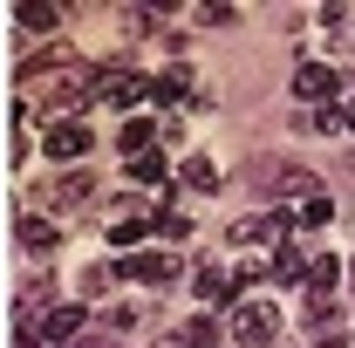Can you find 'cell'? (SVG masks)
Instances as JSON below:
<instances>
[{"label": "cell", "instance_id": "1", "mask_svg": "<svg viewBox=\"0 0 355 348\" xmlns=\"http://www.w3.org/2000/svg\"><path fill=\"white\" fill-rule=\"evenodd\" d=\"M287 225H294V212H253V218H232V246H287Z\"/></svg>", "mask_w": 355, "mask_h": 348}, {"label": "cell", "instance_id": "2", "mask_svg": "<svg viewBox=\"0 0 355 348\" xmlns=\"http://www.w3.org/2000/svg\"><path fill=\"white\" fill-rule=\"evenodd\" d=\"M96 103H103V110L150 103V82H144V76H130V69H96Z\"/></svg>", "mask_w": 355, "mask_h": 348}, {"label": "cell", "instance_id": "3", "mask_svg": "<svg viewBox=\"0 0 355 348\" xmlns=\"http://www.w3.org/2000/svg\"><path fill=\"white\" fill-rule=\"evenodd\" d=\"M232 335L246 348H266L273 335H280V314H273V301H239L232 307Z\"/></svg>", "mask_w": 355, "mask_h": 348}, {"label": "cell", "instance_id": "4", "mask_svg": "<svg viewBox=\"0 0 355 348\" xmlns=\"http://www.w3.org/2000/svg\"><path fill=\"white\" fill-rule=\"evenodd\" d=\"M335 89H342V76H335L328 62H301V69H294V96H301V103H328Z\"/></svg>", "mask_w": 355, "mask_h": 348}, {"label": "cell", "instance_id": "5", "mask_svg": "<svg viewBox=\"0 0 355 348\" xmlns=\"http://www.w3.org/2000/svg\"><path fill=\"white\" fill-rule=\"evenodd\" d=\"M89 123H48V157L55 164H69V157H89Z\"/></svg>", "mask_w": 355, "mask_h": 348}, {"label": "cell", "instance_id": "6", "mask_svg": "<svg viewBox=\"0 0 355 348\" xmlns=\"http://www.w3.org/2000/svg\"><path fill=\"white\" fill-rule=\"evenodd\" d=\"M123 273H130V280H144V287H171V280H178V260H171V253H130V260H123Z\"/></svg>", "mask_w": 355, "mask_h": 348}, {"label": "cell", "instance_id": "7", "mask_svg": "<svg viewBox=\"0 0 355 348\" xmlns=\"http://www.w3.org/2000/svg\"><path fill=\"white\" fill-rule=\"evenodd\" d=\"M191 287H198V301H205V307H225L232 294H239V273H225V266H198Z\"/></svg>", "mask_w": 355, "mask_h": 348}, {"label": "cell", "instance_id": "8", "mask_svg": "<svg viewBox=\"0 0 355 348\" xmlns=\"http://www.w3.org/2000/svg\"><path fill=\"white\" fill-rule=\"evenodd\" d=\"M335 280H342V260H335V253H314V266H308V301H314V307H328Z\"/></svg>", "mask_w": 355, "mask_h": 348}, {"label": "cell", "instance_id": "9", "mask_svg": "<svg viewBox=\"0 0 355 348\" xmlns=\"http://www.w3.org/2000/svg\"><path fill=\"white\" fill-rule=\"evenodd\" d=\"M308 253H301V246H280V253H273V266H266V273H273V280H280V287H308Z\"/></svg>", "mask_w": 355, "mask_h": 348}, {"label": "cell", "instance_id": "10", "mask_svg": "<svg viewBox=\"0 0 355 348\" xmlns=\"http://www.w3.org/2000/svg\"><path fill=\"white\" fill-rule=\"evenodd\" d=\"M144 232H150V212H144V205H116V218H110V239H116V246H137Z\"/></svg>", "mask_w": 355, "mask_h": 348}, {"label": "cell", "instance_id": "11", "mask_svg": "<svg viewBox=\"0 0 355 348\" xmlns=\"http://www.w3.org/2000/svg\"><path fill=\"white\" fill-rule=\"evenodd\" d=\"M83 307H48V321H42V335L48 342H83Z\"/></svg>", "mask_w": 355, "mask_h": 348}, {"label": "cell", "instance_id": "12", "mask_svg": "<svg viewBox=\"0 0 355 348\" xmlns=\"http://www.w3.org/2000/svg\"><path fill=\"white\" fill-rule=\"evenodd\" d=\"M273 191H280V198H301V205H308L314 191H328V184H321L314 171H301V164H287V171L273 177Z\"/></svg>", "mask_w": 355, "mask_h": 348}, {"label": "cell", "instance_id": "13", "mask_svg": "<svg viewBox=\"0 0 355 348\" xmlns=\"http://www.w3.org/2000/svg\"><path fill=\"white\" fill-rule=\"evenodd\" d=\"M116 143H123V157H150V143H157V123H150V116H130Z\"/></svg>", "mask_w": 355, "mask_h": 348}, {"label": "cell", "instance_id": "14", "mask_svg": "<svg viewBox=\"0 0 355 348\" xmlns=\"http://www.w3.org/2000/svg\"><path fill=\"white\" fill-rule=\"evenodd\" d=\"M212 342H219V321H212V314H191V321L178 328V348H212Z\"/></svg>", "mask_w": 355, "mask_h": 348}, {"label": "cell", "instance_id": "15", "mask_svg": "<svg viewBox=\"0 0 355 348\" xmlns=\"http://www.w3.org/2000/svg\"><path fill=\"white\" fill-rule=\"evenodd\" d=\"M328 218H335V198H328V191H314L308 205H301V212H294V225H301V232H321V225H328Z\"/></svg>", "mask_w": 355, "mask_h": 348}, {"label": "cell", "instance_id": "16", "mask_svg": "<svg viewBox=\"0 0 355 348\" xmlns=\"http://www.w3.org/2000/svg\"><path fill=\"white\" fill-rule=\"evenodd\" d=\"M55 239H62L55 225H42V218H21V246H28V253H55Z\"/></svg>", "mask_w": 355, "mask_h": 348}, {"label": "cell", "instance_id": "17", "mask_svg": "<svg viewBox=\"0 0 355 348\" xmlns=\"http://www.w3.org/2000/svg\"><path fill=\"white\" fill-rule=\"evenodd\" d=\"M184 184L191 191H219V164L212 157H184Z\"/></svg>", "mask_w": 355, "mask_h": 348}, {"label": "cell", "instance_id": "18", "mask_svg": "<svg viewBox=\"0 0 355 348\" xmlns=\"http://www.w3.org/2000/svg\"><path fill=\"white\" fill-rule=\"evenodd\" d=\"M130 177H137V184H157V191H164V177H171V171H164V157L150 150V157H130Z\"/></svg>", "mask_w": 355, "mask_h": 348}, {"label": "cell", "instance_id": "19", "mask_svg": "<svg viewBox=\"0 0 355 348\" xmlns=\"http://www.w3.org/2000/svg\"><path fill=\"white\" fill-rule=\"evenodd\" d=\"M184 82H191V69L178 62V69L164 76V82H150V103H178V96H184Z\"/></svg>", "mask_w": 355, "mask_h": 348}, {"label": "cell", "instance_id": "20", "mask_svg": "<svg viewBox=\"0 0 355 348\" xmlns=\"http://www.w3.org/2000/svg\"><path fill=\"white\" fill-rule=\"evenodd\" d=\"M21 28H55V7H42V0H28V7H21Z\"/></svg>", "mask_w": 355, "mask_h": 348}, {"label": "cell", "instance_id": "21", "mask_svg": "<svg viewBox=\"0 0 355 348\" xmlns=\"http://www.w3.org/2000/svg\"><path fill=\"white\" fill-rule=\"evenodd\" d=\"M110 280H116L110 266H89V273H83V294H110Z\"/></svg>", "mask_w": 355, "mask_h": 348}, {"label": "cell", "instance_id": "22", "mask_svg": "<svg viewBox=\"0 0 355 348\" xmlns=\"http://www.w3.org/2000/svg\"><path fill=\"white\" fill-rule=\"evenodd\" d=\"M55 198H62V205H76V198H89V177L76 171V177H62V191H55Z\"/></svg>", "mask_w": 355, "mask_h": 348}, {"label": "cell", "instance_id": "23", "mask_svg": "<svg viewBox=\"0 0 355 348\" xmlns=\"http://www.w3.org/2000/svg\"><path fill=\"white\" fill-rule=\"evenodd\" d=\"M342 123H349V130H355V103H342Z\"/></svg>", "mask_w": 355, "mask_h": 348}, {"label": "cell", "instance_id": "24", "mask_svg": "<svg viewBox=\"0 0 355 348\" xmlns=\"http://www.w3.org/2000/svg\"><path fill=\"white\" fill-rule=\"evenodd\" d=\"M349 280H355V260H349Z\"/></svg>", "mask_w": 355, "mask_h": 348}]
</instances>
